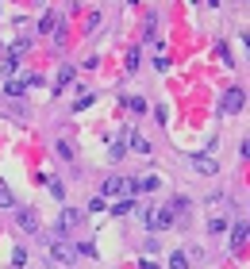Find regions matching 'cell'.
<instances>
[{"label":"cell","mask_w":250,"mask_h":269,"mask_svg":"<svg viewBox=\"0 0 250 269\" xmlns=\"http://www.w3.org/2000/svg\"><path fill=\"white\" fill-rule=\"evenodd\" d=\"M39 31H43V35H50V31H58V19H54V16H43V19H39Z\"/></svg>","instance_id":"7c38bea8"},{"label":"cell","mask_w":250,"mask_h":269,"mask_svg":"<svg viewBox=\"0 0 250 269\" xmlns=\"http://www.w3.org/2000/svg\"><path fill=\"white\" fill-rule=\"evenodd\" d=\"M77 223H81V212L62 208V216H58V234H62V231H69V227H77Z\"/></svg>","instance_id":"8992f818"},{"label":"cell","mask_w":250,"mask_h":269,"mask_svg":"<svg viewBox=\"0 0 250 269\" xmlns=\"http://www.w3.org/2000/svg\"><path fill=\"white\" fill-rule=\"evenodd\" d=\"M23 54H27V43H23V39H19V43L12 46V54H8V58H12V62H19V58H23Z\"/></svg>","instance_id":"2e32d148"},{"label":"cell","mask_w":250,"mask_h":269,"mask_svg":"<svg viewBox=\"0 0 250 269\" xmlns=\"http://www.w3.org/2000/svg\"><path fill=\"white\" fill-rule=\"evenodd\" d=\"M43 181L50 185V192H54V196H66V189H62V181H54V177H43Z\"/></svg>","instance_id":"ac0fdd59"},{"label":"cell","mask_w":250,"mask_h":269,"mask_svg":"<svg viewBox=\"0 0 250 269\" xmlns=\"http://www.w3.org/2000/svg\"><path fill=\"white\" fill-rule=\"evenodd\" d=\"M112 212H116V216H131V212H135V200H120Z\"/></svg>","instance_id":"4fadbf2b"},{"label":"cell","mask_w":250,"mask_h":269,"mask_svg":"<svg viewBox=\"0 0 250 269\" xmlns=\"http://www.w3.org/2000/svg\"><path fill=\"white\" fill-rule=\"evenodd\" d=\"M46 246H50V258L62 261V265H73V261H77V250H73L62 234H58V238H46Z\"/></svg>","instance_id":"6da1fadb"},{"label":"cell","mask_w":250,"mask_h":269,"mask_svg":"<svg viewBox=\"0 0 250 269\" xmlns=\"http://www.w3.org/2000/svg\"><path fill=\"white\" fill-rule=\"evenodd\" d=\"M54 150H58L62 158H73V146H69V142H58V146H54Z\"/></svg>","instance_id":"ffe728a7"},{"label":"cell","mask_w":250,"mask_h":269,"mask_svg":"<svg viewBox=\"0 0 250 269\" xmlns=\"http://www.w3.org/2000/svg\"><path fill=\"white\" fill-rule=\"evenodd\" d=\"M127 139H131V146H135L138 154H150V142L143 139V135H135V131H127Z\"/></svg>","instance_id":"30bf717a"},{"label":"cell","mask_w":250,"mask_h":269,"mask_svg":"<svg viewBox=\"0 0 250 269\" xmlns=\"http://www.w3.org/2000/svg\"><path fill=\"white\" fill-rule=\"evenodd\" d=\"M208 231L216 234V231H224V216H212V223H208Z\"/></svg>","instance_id":"d6986e66"},{"label":"cell","mask_w":250,"mask_h":269,"mask_svg":"<svg viewBox=\"0 0 250 269\" xmlns=\"http://www.w3.org/2000/svg\"><path fill=\"white\" fill-rule=\"evenodd\" d=\"M116 192H123V181L120 177H108V181H104V196H116Z\"/></svg>","instance_id":"8fae6325"},{"label":"cell","mask_w":250,"mask_h":269,"mask_svg":"<svg viewBox=\"0 0 250 269\" xmlns=\"http://www.w3.org/2000/svg\"><path fill=\"white\" fill-rule=\"evenodd\" d=\"M165 212H170L173 219H177V216H185V219H189V200H185V196H173V200H170V208H165Z\"/></svg>","instance_id":"ba28073f"},{"label":"cell","mask_w":250,"mask_h":269,"mask_svg":"<svg viewBox=\"0 0 250 269\" xmlns=\"http://www.w3.org/2000/svg\"><path fill=\"white\" fill-rule=\"evenodd\" d=\"M189 162L197 165L200 173H208V177H216V158H212V154H189Z\"/></svg>","instance_id":"3957f363"},{"label":"cell","mask_w":250,"mask_h":269,"mask_svg":"<svg viewBox=\"0 0 250 269\" xmlns=\"http://www.w3.org/2000/svg\"><path fill=\"white\" fill-rule=\"evenodd\" d=\"M12 265H27V250L19 246V250H12Z\"/></svg>","instance_id":"e0dca14e"},{"label":"cell","mask_w":250,"mask_h":269,"mask_svg":"<svg viewBox=\"0 0 250 269\" xmlns=\"http://www.w3.org/2000/svg\"><path fill=\"white\" fill-rule=\"evenodd\" d=\"M19 227H23V231H39V216H35V212H19Z\"/></svg>","instance_id":"9c48e42d"},{"label":"cell","mask_w":250,"mask_h":269,"mask_svg":"<svg viewBox=\"0 0 250 269\" xmlns=\"http://www.w3.org/2000/svg\"><path fill=\"white\" fill-rule=\"evenodd\" d=\"M239 108H242V88H227V93H224V104H219V112L231 115V112H239Z\"/></svg>","instance_id":"7a4b0ae2"},{"label":"cell","mask_w":250,"mask_h":269,"mask_svg":"<svg viewBox=\"0 0 250 269\" xmlns=\"http://www.w3.org/2000/svg\"><path fill=\"white\" fill-rule=\"evenodd\" d=\"M27 85H39V77H16V81H8V85H4V93H12V96H19V93H27Z\"/></svg>","instance_id":"5b68a950"},{"label":"cell","mask_w":250,"mask_h":269,"mask_svg":"<svg viewBox=\"0 0 250 269\" xmlns=\"http://www.w3.org/2000/svg\"><path fill=\"white\" fill-rule=\"evenodd\" d=\"M246 238H250V223H235V231H231V250H239Z\"/></svg>","instance_id":"52a82bcc"},{"label":"cell","mask_w":250,"mask_h":269,"mask_svg":"<svg viewBox=\"0 0 250 269\" xmlns=\"http://www.w3.org/2000/svg\"><path fill=\"white\" fill-rule=\"evenodd\" d=\"M16 200H12V192H8V185H0V208H12Z\"/></svg>","instance_id":"9a60e30c"},{"label":"cell","mask_w":250,"mask_h":269,"mask_svg":"<svg viewBox=\"0 0 250 269\" xmlns=\"http://www.w3.org/2000/svg\"><path fill=\"white\" fill-rule=\"evenodd\" d=\"M173 223V216L165 208H158V212H147V227H154V231H162V227H170Z\"/></svg>","instance_id":"277c9868"},{"label":"cell","mask_w":250,"mask_h":269,"mask_svg":"<svg viewBox=\"0 0 250 269\" xmlns=\"http://www.w3.org/2000/svg\"><path fill=\"white\" fill-rule=\"evenodd\" d=\"M170 269H189V258H185V254H173V258H170Z\"/></svg>","instance_id":"5bb4252c"}]
</instances>
